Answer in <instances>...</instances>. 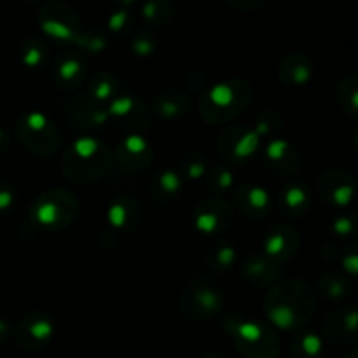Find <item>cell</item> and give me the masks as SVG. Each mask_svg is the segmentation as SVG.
<instances>
[{
	"instance_id": "4fadbf2b",
	"label": "cell",
	"mask_w": 358,
	"mask_h": 358,
	"mask_svg": "<svg viewBox=\"0 0 358 358\" xmlns=\"http://www.w3.org/2000/svg\"><path fill=\"white\" fill-rule=\"evenodd\" d=\"M234 206L248 219H261L269 212L271 198L268 192L259 185L241 184L233 192Z\"/></svg>"
},
{
	"instance_id": "e575fe53",
	"label": "cell",
	"mask_w": 358,
	"mask_h": 358,
	"mask_svg": "<svg viewBox=\"0 0 358 358\" xmlns=\"http://www.w3.org/2000/svg\"><path fill=\"white\" fill-rule=\"evenodd\" d=\"M76 42L80 48L86 49V51H101L107 45V38H105V35L100 30H83Z\"/></svg>"
},
{
	"instance_id": "7402d4cb",
	"label": "cell",
	"mask_w": 358,
	"mask_h": 358,
	"mask_svg": "<svg viewBox=\"0 0 358 358\" xmlns=\"http://www.w3.org/2000/svg\"><path fill=\"white\" fill-rule=\"evenodd\" d=\"M311 72H313L311 62L306 55H301V52L289 55L280 66V77H282L283 83L296 84V86L306 83L311 77Z\"/></svg>"
},
{
	"instance_id": "4dcf8cb0",
	"label": "cell",
	"mask_w": 358,
	"mask_h": 358,
	"mask_svg": "<svg viewBox=\"0 0 358 358\" xmlns=\"http://www.w3.org/2000/svg\"><path fill=\"white\" fill-rule=\"evenodd\" d=\"M233 171L227 170L226 166H213L210 170L208 177H206V185L212 192L220 194V192H226L233 187Z\"/></svg>"
},
{
	"instance_id": "1f68e13d",
	"label": "cell",
	"mask_w": 358,
	"mask_h": 358,
	"mask_svg": "<svg viewBox=\"0 0 358 358\" xmlns=\"http://www.w3.org/2000/svg\"><path fill=\"white\" fill-rule=\"evenodd\" d=\"M318 290L324 294L325 297H332V299H339L348 294L350 287L346 285L345 280L338 275H324L320 283H318Z\"/></svg>"
},
{
	"instance_id": "f546056e",
	"label": "cell",
	"mask_w": 358,
	"mask_h": 358,
	"mask_svg": "<svg viewBox=\"0 0 358 358\" xmlns=\"http://www.w3.org/2000/svg\"><path fill=\"white\" fill-rule=\"evenodd\" d=\"M115 87L117 86H115V80L112 79L110 73L98 72L90 84V93L93 94L91 98L96 101L108 100V98H112V94L115 93Z\"/></svg>"
},
{
	"instance_id": "52a82bcc",
	"label": "cell",
	"mask_w": 358,
	"mask_h": 358,
	"mask_svg": "<svg viewBox=\"0 0 358 358\" xmlns=\"http://www.w3.org/2000/svg\"><path fill=\"white\" fill-rule=\"evenodd\" d=\"M37 17L41 30L56 42H76L83 31L79 14L58 0L42 6Z\"/></svg>"
},
{
	"instance_id": "44dd1931",
	"label": "cell",
	"mask_w": 358,
	"mask_h": 358,
	"mask_svg": "<svg viewBox=\"0 0 358 358\" xmlns=\"http://www.w3.org/2000/svg\"><path fill=\"white\" fill-rule=\"evenodd\" d=\"M308 206H310V192L304 185L292 182L280 192L278 210L282 215L299 217L306 212Z\"/></svg>"
},
{
	"instance_id": "f35d334b",
	"label": "cell",
	"mask_w": 358,
	"mask_h": 358,
	"mask_svg": "<svg viewBox=\"0 0 358 358\" xmlns=\"http://www.w3.org/2000/svg\"><path fill=\"white\" fill-rule=\"evenodd\" d=\"M182 168H184L185 175H187L189 178H199L203 173H205L206 163L205 161L191 159V163H184L182 164Z\"/></svg>"
},
{
	"instance_id": "5b68a950",
	"label": "cell",
	"mask_w": 358,
	"mask_h": 358,
	"mask_svg": "<svg viewBox=\"0 0 358 358\" xmlns=\"http://www.w3.org/2000/svg\"><path fill=\"white\" fill-rule=\"evenodd\" d=\"M16 136L30 152L51 156L59 147V131L41 112L23 115L16 124Z\"/></svg>"
},
{
	"instance_id": "8992f818",
	"label": "cell",
	"mask_w": 358,
	"mask_h": 358,
	"mask_svg": "<svg viewBox=\"0 0 358 358\" xmlns=\"http://www.w3.org/2000/svg\"><path fill=\"white\" fill-rule=\"evenodd\" d=\"M238 352L245 358H278L280 343L275 332L255 320L238 322L231 329Z\"/></svg>"
},
{
	"instance_id": "6da1fadb",
	"label": "cell",
	"mask_w": 358,
	"mask_h": 358,
	"mask_svg": "<svg viewBox=\"0 0 358 358\" xmlns=\"http://www.w3.org/2000/svg\"><path fill=\"white\" fill-rule=\"evenodd\" d=\"M266 313L282 329H299L315 311V294L306 282L287 280L273 287L266 297Z\"/></svg>"
},
{
	"instance_id": "2e32d148",
	"label": "cell",
	"mask_w": 358,
	"mask_h": 358,
	"mask_svg": "<svg viewBox=\"0 0 358 358\" xmlns=\"http://www.w3.org/2000/svg\"><path fill=\"white\" fill-rule=\"evenodd\" d=\"M87 72L86 59L76 52H66L55 63V80L63 90H76L80 86Z\"/></svg>"
},
{
	"instance_id": "ee69618b",
	"label": "cell",
	"mask_w": 358,
	"mask_h": 358,
	"mask_svg": "<svg viewBox=\"0 0 358 358\" xmlns=\"http://www.w3.org/2000/svg\"><path fill=\"white\" fill-rule=\"evenodd\" d=\"M203 358H226V357L220 355V353H208V355H205Z\"/></svg>"
},
{
	"instance_id": "74e56055",
	"label": "cell",
	"mask_w": 358,
	"mask_h": 358,
	"mask_svg": "<svg viewBox=\"0 0 358 358\" xmlns=\"http://www.w3.org/2000/svg\"><path fill=\"white\" fill-rule=\"evenodd\" d=\"M14 198H16V196H14L10 184L0 182V212H7V210L13 208Z\"/></svg>"
},
{
	"instance_id": "83f0119b",
	"label": "cell",
	"mask_w": 358,
	"mask_h": 358,
	"mask_svg": "<svg viewBox=\"0 0 358 358\" xmlns=\"http://www.w3.org/2000/svg\"><path fill=\"white\" fill-rule=\"evenodd\" d=\"M290 352H292L294 358H320L322 341L313 332H303V334L296 336Z\"/></svg>"
},
{
	"instance_id": "d590c367",
	"label": "cell",
	"mask_w": 358,
	"mask_h": 358,
	"mask_svg": "<svg viewBox=\"0 0 358 358\" xmlns=\"http://www.w3.org/2000/svg\"><path fill=\"white\" fill-rule=\"evenodd\" d=\"M131 48L136 55L140 56H149L150 52L156 49V37H154L152 31L142 30L135 35V38L131 41Z\"/></svg>"
},
{
	"instance_id": "f6af8a7d",
	"label": "cell",
	"mask_w": 358,
	"mask_h": 358,
	"mask_svg": "<svg viewBox=\"0 0 358 358\" xmlns=\"http://www.w3.org/2000/svg\"><path fill=\"white\" fill-rule=\"evenodd\" d=\"M21 2H41V0H21Z\"/></svg>"
},
{
	"instance_id": "7bdbcfd3",
	"label": "cell",
	"mask_w": 358,
	"mask_h": 358,
	"mask_svg": "<svg viewBox=\"0 0 358 358\" xmlns=\"http://www.w3.org/2000/svg\"><path fill=\"white\" fill-rule=\"evenodd\" d=\"M114 2H117L121 7H129L133 6V3L138 2V0H114Z\"/></svg>"
},
{
	"instance_id": "ba28073f",
	"label": "cell",
	"mask_w": 358,
	"mask_h": 358,
	"mask_svg": "<svg viewBox=\"0 0 358 358\" xmlns=\"http://www.w3.org/2000/svg\"><path fill=\"white\" fill-rule=\"evenodd\" d=\"M220 306H222V290L205 278L194 280L182 296V311L192 320L210 317L219 311Z\"/></svg>"
},
{
	"instance_id": "4316f807",
	"label": "cell",
	"mask_w": 358,
	"mask_h": 358,
	"mask_svg": "<svg viewBox=\"0 0 358 358\" xmlns=\"http://www.w3.org/2000/svg\"><path fill=\"white\" fill-rule=\"evenodd\" d=\"M21 59L30 69H41L48 59V45L38 37H30L21 45Z\"/></svg>"
},
{
	"instance_id": "484cf974",
	"label": "cell",
	"mask_w": 358,
	"mask_h": 358,
	"mask_svg": "<svg viewBox=\"0 0 358 358\" xmlns=\"http://www.w3.org/2000/svg\"><path fill=\"white\" fill-rule=\"evenodd\" d=\"M243 271L245 275L248 276V280H252V282H259V283L271 282L273 278L278 276L275 262L268 261V259L261 257V255H254L250 261L245 262Z\"/></svg>"
},
{
	"instance_id": "e0dca14e",
	"label": "cell",
	"mask_w": 358,
	"mask_h": 358,
	"mask_svg": "<svg viewBox=\"0 0 358 358\" xmlns=\"http://www.w3.org/2000/svg\"><path fill=\"white\" fill-rule=\"evenodd\" d=\"M301 156L290 143L283 140H273L266 150V166L276 175H292L299 170Z\"/></svg>"
},
{
	"instance_id": "8fae6325",
	"label": "cell",
	"mask_w": 358,
	"mask_h": 358,
	"mask_svg": "<svg viewBox=\"0 0 358 358\" xmlns=\"http://www.w3.org/2000/svg\"><path fill=\"white\" fill-rule=\"evenodd\" d=\"M355 184L348 173L341 170H329L318 180V196L327 205L346 206L353 198Z\"/></svg>"
},
{
	"instance_id": "7a4b0ae2",
	"label": "cell",
	"mask_w": 358,
	"mask_h": 358,
	"mask_svg": "<svg viewBox=\"0 0 358 358\" xmlns=\"http://www.w3.org/2000/svg\"><path fill=\"white\" fill-rule=\"evenodd\" d=\"M112 152L107 145L94 138L77 140L63 157V171L72 182H91L108 170Z\"/></svg>"
},
{
	"instance_id": "836d02e7",
	"label": "cell",
	"mask_w": 358,
	"mask_h": 358,
	"mask_svg": "<svg viewBox=\"0 0 358 358\" xmlns=\"http://www.w3.org/2000/svg\"><path fill=\"white\" fill-rule=\"evenodd\" d=\"M339 90H345V93L339 91V100H341L343 108L352 115H357V77L348 76L346 79H343Z\"/></svg>"
},
{
	"instance_id": "d6986e66",
	"label": "cell",
	"mask_w": 358,
	"mask_h": 358,
	"mask_svg": "<svg viewBox=\"0 0 358 358\" xmlns=\"http://www.w3.org/2000/svg\"><path fill=\"white\" fill-rule=\"evenodd\" d=\"M357 313L352 308H341L336 313L329 315L325 322V334L334 345H345L355 339Z\"/></svg>"
},
{
	"instance_id": "7c38bea8",
	"label": "cell",
	"mask_w": 358,
	"mask_h": 358,
	"mask_svg": "<svg viewBox=\"0 0 358 358\" xmlns=\"http://www.w3.org/2000/svg\"><path fill=\"white\" fill-rule=\"evenodd\" d=\"M259 135L248 128H231L220 138L222 156L229 161H241L250 157L259 147Z\"/></svg>"
},
{
	"instance_id": "ffe728a7",
	"label": "cell",
	"mask_w": 358,
	"mask_h": 358,
	"mask_svg": "<svg viewBox=\"0 0 358 358\" xmlns=\"http://www.w3.org/2000/svg\"><path fill=\"white\" fill-rule=\"evenodd\" d=\"M66 112H70L72 121H79L80 126H100L108 117V112L93 98H73L66 103Z\"/></svg>"
},
{
	"instance_id": "b9f144b4",
	"label": "cell",
	"mask_w": 358,
	"mask_h": 358,
	"mask_svg": "<svg viewBox=\"0 0 358 358\" xmlns=\"http://www.w3.org/2000/svg\"><path fill=\"white\" fill-rule=\"evenodd\" d=\"M7 336H9V325H7L6 322H3L2 318H0V341H3V339H6Z\"/></svg>"
},
{
	"instance_id": "8d00e7d4",
	"label": "cell",
	"mask_w": 358,
	"mask_h": 358,
	"mask_svg": "<svg viewBox=\"0 0 358 358\" xmlns=\"http://www.w3.org/2000/svg\"><path fill=\"white\" fill-rule=\"evenodd\" d=\"M159 185H161V191H164L166 194H173V192L178 191V187H180V178H178V175L175 173V171H164V173H161L159 177Z\"/></svg>"
},
{
	"instance_id": "cb8c5ba5",
	"label": "cell",
	"mask_w": 358,
	"mask_h": 358,
	"mask_svg": "<svg viewBox=\"0 0 358 358\" xmlns=\"http://www.w3.org/2000/svg\"><path fill=\"white\" fill-rule=\"evenodd\" d=\"M175 16L173 0H145L142 6V17L149 27H166Z\"/></svg>"
},
{
	"instance_id": "3957f363",
	"label": "cell",
	"mask_w": 358,
	"mask_h": 358,
	"mask_svg": "<svg viewBox=\"0 0 358 358\" xmlns=\"http://www.w3.org/2000/svg\"><path fill=\"white\" fill-rule=\"evenodd\" d=\"M252 90L243 80H227L213 87L199 101L201 115L212 124L227 122L250 103Z\"/></svg>"
},
{
	"instance_id": "9a60e30c",
	"label": "cell",
	"mask_w": 358,
	"mask_h": 358,
	"mask_svg": "<svg viewBox=\"0 0 358 358\" xmlns=\"http://www.w3.org/2000/svg\"><path fill=\"white\" fill-rule=\"evenodd\" d=\"M297 247H299V234L290 226H276L266 234V255L275 262L292 257Z\"/></svg>"
},
{
	"instance_id": "f1b7e54d",
	"label": "cell",
	"mask_w": 358,
	"mask_h": 358,
	"mask_svg": "<svg viewBox=\"0 0 358 358\" xmlns=\"http://www.w3.org/2000/svg\"><path fill=\"white\" fill-rule=\"evenodd\" d=\"M135 28V17L129 13L128 7H119L108 16V30L115 35H128Z\"/></svg>"
},
{
	"instance_id": "d6a6232c",
	"label": "cell",
	"mask_w": 358,
	"mask_h": 358,
	"mask_svg": "<svg viewBox=\"0 0 358 358\" xmlns=\"http://www.w3.org/2000/svg\"><path fill=\"white\" fill-rule=\"evenodd\" d=\"M234 262V248L229 245H217L208 255V266L215 271L229 269Z\"/></svg>"
},
{
	"instance_id": "ab89813d",
	"label": "cell",
	"mask_w": 358,
	"mask_h": 358,
	"mask_svg": "<svg viewBox=\"0 0 358 358\" xmlns=\"http://www.w3.org/2000/svg\"><path fill=\"white\" fill-rule=\"evenodd\" d=\"M231 7L240 10H255L261 9L268 0H226Z\"/></svg>"
},
{
	"instance_id": "603a6c76",
	"label": "cell",
	"mask_w": 358,
	"mask_h": 358,
	"mask_svg": "<svg viewBox=\"0 0 358 358\" xmlns=\"http://www.w3.org/2000/svg\"><path fill=\"white\" fill-rule=\"evenodd\" d=\"M189 108V100L182 91L171 90L164 91L159 96H156V101H154V110L161 115V117L166 119H175L180 117L187 112Z\"/></svg>"
},
{
	"instance_id": "277c9868",
	"label": "cell",
	"mask_w": 358,
	"mask_h": 358,
	"mask_svg": "<svg viewBox=\"0 0 358 358\" xmlns=\"http://www.w3.org/2000/svg\"><path fill=\"white\" fill-rule=\"evenodd\" d=\"M79 213L76 196L63 189H52L38 196L31 205V219L48 229H62L69 226Z\"/></svg>"
},
{
	"instance_id": "d4e9b609",
	"label": "cell",
	"mask_w": 358,
	"mask_h": 358,
	"mask_svg": "<svg viewBox=\"0 0 358 358\" xmlns=\"http://www.w3.org/2000/svg\"><path fill=\"white\" fill-rule=\"evenodd\" d=\"M108 220L115 227H131L138 220V205L131 199H119L108 210Z\"/></svg>"
},
{
	"instance_id": "ac0fdd59",
	"label": "cell",
	"mask_w": 358,
	"mask_h": 358,
	"mask_svg": "<svg viewBox=\"0 0 358 358\" xmlns=\"http://www.w3.org/2000/svg\"><path fill=\"white\" fill-rule=\"evenodd\" d=\"M117 157L122 168L131 171L145 170L152 159L150 145L138 135H131L122 140L117 147Z\"/></svg>"
},
{
	"instance_id": "30bf717a",
	"label": "cell",
	"mask_w": 358,
	"mask_h": 358,
	"mask_svg": "<svg viewBox=\"0 0 358 358\" xmlns=\"http://www.w3.org/2000/svg\"><path fill=\"white\" fill-rule=\"evenodd\" d=\"M231 219H233L231 206L219 198H210L203 201L194 213L198 229L210 236L222 234L231 226Z\"/></svg>"
},
{
	"instance_id": "5bb4252c",
	"label": "cell",
	"mask_w": 358,
	"mask_h": 358,
	"mask_svg": "<svg viewBox=\"0 0 358 358\" xmlns=\"http://www.w3.org/2000/svg\"><path fill=\"white\" fill-rule=\"evenodd\" d=\"M108 114L124 129H142L147 124V110L138 100L131 96H117L112 101Z\"/></svg>"
},
{
	"instance_id": "60d3db41",
	"label": "cell",
	"mask_w": 358,
	"mask_h": 358,
	"mask_svg": "<svg viewBox=\"0 0 358 358\" xmlns=\"http://www.w3.org/2000/svg\"><path fill=\"white\" fill-rule=\"evenodd\" d=\"M9 145H10L9 133H7L3 128H0V156H3V154H6V150L9 149Z\"/></svg>"
},
{
	"instance_id": "9c48e42d",
	"label": "cell",
	"mask_w": 358,
	"mask_h": 358,
	"mask_svg": "<svg viewBox=\"0 0 358 358\" xmlns=\"http://www.w3.org/2000/svg\"><path fill=\"white\" fill-rule=\"evenodd\" d=\"M52 332V320L44 313H30L20 322L16 329L17 345L27 350H41L51 341Z\"/></svg>"
}]
</instances>
